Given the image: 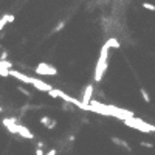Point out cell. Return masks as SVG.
<instances>
[{
  "label": "cell",
  "instance_id": "44dd1931",
  "mask_svg": "<svg viewBox=\"0 0 155 155\" xmlns=\"http://www.w3.org/2000/svg\"><path fill=\"white\" fill-rule=\"evenodd\" d=\"M6 58H8V53H6V51H3V53H2V56H0V60H6Z\"/></svg>",
  "mask_w": 155,
  "mask_h": 155
},
{
  "label": "cell",
  "instance_id": "2e32d148",
  "mask_svg": "<svg viewBox=\"0 0 155 155\" xmlns=\"http://www.w3.org/2000/svg\"><path fill=\"white\" fill-rule=\"evenodd\" d=\"M140 144H141L143 147H149V149H152V147H154V144H152V143H147V141H141Z\"/></svg>",
  "mask_w": 155,
  "mask_h": 155
},
{
  "label": "cell",
  "instance_id": "52a82bcc",
  "mask_svg": "<svg viewBox=\"0 0 155 155\" xmlns=\"http://www.w3.org/2000/svg\"><path fill=\"white\" fill-rule=\"evenodd\" d=\"M14 20H16V17L13 14H3L2 17H0V31L5 28V25H6V23H13Z\"/></svg>",
  "mask_w": 155,
  "mask_h": 155
},
{
  "label": "cell",
  "instance_id": "30bf717a",
  "mask_svg": "<svg viewBox=\"0 0 155 155\" xmlns=\"http://www.w3.org/2000/svg\"><path fill=\"white\" fill-rule=\"evenodd\" d=\"M106 43H107V47H109V48H112V47H113V48H119V42H118V41H116V39H115V37H112V39H109V41H107Z\"/></svg>",
  "mask_w": 155,
  "mask_h": 155
},
{
  "label": "cell",
  "instance_id": "6da1fadb",
  "mask_svg": "<svg viewBox=\"0 0 155 155\" xmlns=\"http://www.w3.org/2000/svg\"><path fill=\"white\" fill-rule=\"evenodd\" d=\"M107 54H109V47L107 43H104L101 48V54H99L98 64H96V70H95V81L99 82L102 79V75L107 70Z\"/></svg>",
  "mask_w": 155,
  "mask_h": 155
},
{
  "label": "cell",
  "instance_id": "ffe728a7",
  "mask_svg": "<svg viewBox=\"0 0 155 155\" xmlns=\"http://www.w3.org/2000/svg\"><path fill=\"white\" fill-rule=\"evenodd\" d=\"M19 90H20L22 93H23L25 96H30V92H28V90H25V88H22V87H19Z\"/></svg>",
  "mask_w": 155,
  "mask_h": 155
},
{
  "label": "cell",
  "instance_id": "603a6c76",
  "mask_svg": "<svg viewBox=\"0 0 155 155\" xmlns=\"http://www.w3.org/2000/svg\"><path fill=\"white\" fill-rule=\"evenodd\" d=\"M2 110H3V109H2V107H0V113H2Z\"/></svg>",
  "mask_w": 155,
  "mask_h": 155
},
{
  "label": "cell",
  "instance_id": "8992f818",
  "mask_svg": "<svg viewBox=\"0 0 155 155\" xmlns=\"http://www.w3.org/2000/svg\"><path fill=\"white\" fill-rule=\"evenodd\" d=\"M92 95H93V85L88 84L84 90V95H82V102L85 104V106H90L92 102Z\"/></svg>",
  "mask_w": 155,
  "mask_h": 155
},
{
  "label": "cell",
  "instance_id": "3957f363",
  "mask_svg": "<svg viewBox=\"0 0 155 155\" xmlns=\"http://www.w3.org/2000/svg\"><path fill=\"white\" fill-rule=\"evenodd\" d=\"M34 70H36V73H37V75H58V70L54 68L53 65L45 64V62H41Z\"/></svg>",
  "mask_w": 155,
  "mask_h": 155
},
{
  "label": "cell",
  "instance_id": "e0dca14e",
  "mask_svg": "<svg viewBox=\"0 0 155 155\" xmlns=\"http://www.w3.org/2000/svg\"><path fill=\"white\" fill-rule=\"evenodd\" d=\"M56 124H58V123H56V119H51V123L48 124L47 129H48V130H51V129H54V127H56Z\"/></svg>",
  "mask_w": 155,
  "mask_h": 155
},
{
  "label": "cell",
  "instance_id": "ba28073f",
  "mask_svg": "<svg viewBox=\"0 0 155 155\" xmlns=\"http://www.w3.org/2000/svg\"><path fill=\"white\" fill-rule=\"evenodd\" d=\"M19 135H20V137H23V138H28V140H33V138H34V135H33L31 132H30L28 127L20 126V124H19Z\"/></svg>",
  "mask_w": 155,
  "mask_h": 155
},
{
  "label": "cell",
  "instance_id": "4fadbf2b",
  "mask_svg": "<svg viewBox=\"0 0 155 155\" xmlns=\"http://www.w3.org/2000/svg\"><path fill=\"white\" fill-rule=\"evenodd\" d=\"M144 9H147V11H155V5H152V3H147V2H144L141 5Z\"/></svg>",
  "mask_w": 155,
  "mask_h": 155
},
{
  "label": "cell",
  "instance_id": "d6986e66",
  "mask_svg": "<svg viewBox=\"0 0 155 155\" xmlns=\"http://www.w3.org/2000/svg\"><path fill=\"white\" fill-rule=\"evenodd\" d=\"M48 95L51 96V98H58V90H54V88H53L51 92H48Z\"/></svg>",
  "mask_w": 155,
  "mask_h": 155
},
{
  "label": "cell",
  "instance_id": "277c9868",
  "mask_svg": "<svg viewBox=\"0 0 155 155\" xmlns=\"http://www.w3.org/2000/svg\"><path fill=\"white\" fill-rule=\"evenodd\" d=\"M9 76H14L16 79L25 82V84H33V79H34V78L26 76V75H22L20 71H16V70H9Z\"/></svg>",
  "mask_w": 155,
  "mask_h": 155
},
{
  "label": "cell",
  "instance_id": "8fae6325",
  "mask_svg": "<svg viewBox=\"0 0 155 155\" xmlns=\"http://www.w3.org/2000/svg\"><path fill=\"white\" fill-rule=\"evenodd\" d=\"M13 64L8 62V60H0V68H6V70H11Z\"/></svg>",
  "mask_w": 155,
  "mask_h": 155
},
{
  "label": "cell",
  "instance_id": "5bb4252c",
  "mask_svg": "<svg viewBox=\"0 0 155 155\" xmlns=\"http://www.w3.org/2000/svg\"><path fill=\"white\" fill-rule=\"evenodd\" d=\"M50 123H51V119H50L48 116H42V118H41V124H43V126H47V127H48Z\"/></svg>",
  "mask_w": 155,
  "mask_h": 155
},
{
  "label": "cell",
  "instance_id": "7402d4cb",
  "mask_svg": "<svg viewBox=\"0 0 155 155\" xmlns=\"http://www.w3.org/2000/svg\"><path fill=\"white\" fill-rule=\"evenodd\" d=\"M36 155H47V154H43L42 149H36Z\"/></svg>",
  "mask_w": 155,
  "mask_h": 155
},
{
  "label": "cell",
  "instance_id": "7a4b0ae2",
  "mask_svg": "<svg viewBox=\"0 0 155 155\" xmlns=\"http://www.w3.org/2000/svg\"><path fill=\"white\" fill-rule=\"evenodd\" d=\"M124 124L132 127V129L144 132V134H154L155 132V126L154 124H147V123H144V121L140 119V118H129V119L124 121Z\"/></svg>",
  "mask_w": 155,
  "mask_h": 155
},
{
  "label": "cell",
  "instance_id": "7c38bea8",
  "mask_svg": "<svg viewBox=\"0 0 155 155\" xmlns=\"http://www.w3.org/2000/svg\"><path fill=\"white\" fill-rule=\"evenodd\" d=\"M140 93H141V96H143V99H144L146 102H151V96H149V93L144 90V88H141Z\"/></svg>",
  "mask_w": 155,
  "mask_h": 155
},
{
  "label": "cell",
  "instance_id": "9a60e30c",
  "mask_svg": "<svg viewBox=\"0 0 155 155\" xmlns=\"http://www.w3.org/2000/svg\"><path fill=\"white\" fill-rule=\"evenodd\" d=\"M0 76H2V78L9 76V70H6V68H0Z\"/></svg>",
  "mask_w": 155,
  "mask_h": 155
},
{
  "label": "cell",
  "instance_id": "ac0fdd59",
  "mask_svg": "<svg viewBox=\"0 0 155 155\" xmlns=\"http://www.w3.org/2000/svg\"><path fill=\"white\" fill-rule=\"evenodd\" d=\"M64 25H65L64 22H59V23H58V26H56V28H54V33H58L59 30H62V28H64Z\"/></svg>",
  "mask_w": 155,
  "mask_h": 155
},
{
  "label": "cell",
  "instance_id": "5b68a950",
  "mask_svg": "<svg viewBox=\"0 0 155 155\" xmlns=\"http://www.w3.org/2000/svg\"><path fill=\"white\" fill-rule=\"evenodd\" d=\"M31 85H34V87L37 88V90H42V92H47V93L53 90V87H51V85L45 84V82L41 81V79H36V78L33 79V84H31Z\"/></svg>",
  "mask_w": 155,
  "mask_h": 155
},
{
  "label": "cell",
  "instance_id": "9c48e42d",
  "mask_svg": "<svg viewBox=\"0 0 155 155\" xmlns=\"http://www.w3.org/2000/svg\"><path fill=\"white\" fill-rule=\"evenodd\" d=\"M112 141L113 143H116V144H118V146H121V147H124L126 149V151H132V147L129 146V144H127V141L126 140H123V138H118V137H112Z\"/></svg>",
  "mask_w": 155,
  "mask_h": 155
}]
</instances>
